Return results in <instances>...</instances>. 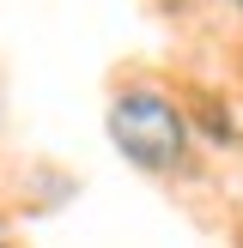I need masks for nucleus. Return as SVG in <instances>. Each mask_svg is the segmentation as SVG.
<instances>
[{
  "label": "nucleus",
  "mask_w": 243,
  "mask_h": 248,
  "mask_svg": "<svg viewBox=\"0 0 243 248\" xmlns=\"http://www.w3.org/2000/svg\"><path fill=\"white\" fill-rule=\"evenodd\" d=\"M0 248H18V236H12V218L0 212Z\"/></svg>",
  "instance_id": "obj_3"
},
{
  "label": "nucleus",
  "mask_w": 243,
  "mask_h": 248,
  "mask_svg": "<svg viewBox=\"0 0 243 248\" xmlns=\"http://www.w3.org/2000/svg\"><path fill=\"white\" fill-rule=\"evenodd\" d=\"M225 6H231V12H237V18H243V0H225Z\"/></svg>",
  "instance_id": "obj_4"
},
{
  "label": "nucleus",
  "mask_w": 243,
  "mask_h": 248,
  "mask_svg": "<svg viewBox=\"0 0 243 248\" xmlns=\"http://www.w3.org/2000/svg\"><path fill=\"white\" fill-rule=\"evenodd\" d=\"M182 109H189V127H194V145H237V115H231V103H219V97L194 91L182 97Z\"/></svg>",
  "instance_id": "obj_2"
},
{
  "label": "nucleus",
  "mask_w": 243,
  "mask_h": 248,
  "mask_svg": "<svg viewBox=\"0 0 243 248\" xmlns=\"http://www.w3.org/2000/svg\"><path fill=\"white\" fill-rule=\"evenodd\" d=\"M104 133L116 145V157L140 176H182L194 164V127H189V109H182L176 91L152 79H128L109 91L104 109Z\"/></svg>",
  "instance_id": "obj_1"
}]
</instances>
